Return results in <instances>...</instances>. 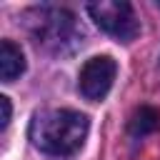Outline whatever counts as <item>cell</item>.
Here are the masks:
<instances>
[{
    "label": "cell",
    "mask_w": 160,
    "mask_h": 160,
    "mask_svg": "<svg viewBox=\"0 0 160 160\" xmlns=\"http://www.w3.org/2000/svg\"><path fill=\"white\" fill-rule=\"evenodd\" d=\"M158 125H160V112H158L155 108L142 105L140 110H135V115H132V120H130V132H132L135 138H142V135L152 132Z\"/></svg>",
    "instance_id": "obj_6"
},
{
    "label": "cell",
    "mask_w": 160,
    "mask_h": 160,
    "mask_svg": "<svg viewBox=\"0 0 160 160\" xmlns=\"http://www.w3.org/2000/svg\"><path fill=\"white\" fill-rule=\"evenodd\" d=\"M0 108H2V118H0V128L5 130L8 128V122H10V112H12V108H10V100L2 95L0 98Z\"/></svg>",
    "instance_id": "obj_7"
},
{
    "label": "cell",
    "mask_w": 160,
    "mask_h": 160,
    "mask_svg": "<svg viewBox=\"0 0 160 160\" xmlns=\"http://www.w3.org/2000/svg\"><path fill=\"white\" fill-rule=\"evenodd\" d=\"M88 12L102 32H108L122 42L135 40V35L140 32V20H138L132 5L125 0H98V2L88 5Z\"/></svg>",
    "instance_id": "obj_3"
},
{
    "label": "cell",
    "mask_w": 160,
    "mask_h": 160,
    "mask_svg": "<svg viewBox=\"0 0 160 160\" xmlns=\"http://www.w3.org/2000/svg\"><path fill=\"white\" fill-rule=\"evenodd\" d=\"M25 72V55L12 40L0 42V78L2 82H12Z\"/></svg>",
    "instance_id": "obj_5"
},
{
    "label": "cell",
    "mask_w": 160,
    "mask_h": 160,
    "mask_svg": "<svg viewBox=\"0 0 160 160\" xmlns=\"http://www.w3.org/2000/svg\"><path fill=\"white\" fill-rule=\"evenodd\" d=\"M158 8H160V0H158Z\"/></svg>",
    "instance_id": "obj_8"
},
{
    "label": "cell",
    "mask_w": 160,
    "mask_h": 160,
    "mask_svg": "<svg viewBox=\"0 0 160 160\" xmlns=\"http://www.w3.org/2000/svg\"><path fill=\"white\" fill-rule=\"evenodd\" d=\"M90 120L70 108H48L35 112L30 122V140L32 145L55 158H70L75 155L88 138Z\"/></svg>",
    "instance_id": "obj_1"
},
{
    "label": "cell",
    "mask_w": 160,
    "mask_h": 160,
    "mask_svg": "<svg viewBox=\"0 0 160 160\" xmlns=\"http://www.w3.org/2000/svg\"><path fill=\"white\" fill-rule=\"evenodd\" d=\"M115 75H118L115 60L108 58V55H98V58H90V60L82 65L80 78H78V88H80L82 98L98 102V100H102V98L110 92Z\"/></svg>",
    "instance_id": "obj_4"
},
{
    "label": "cell",
    "mask_w": 160,
    "mask_h": 160,
    "mask_svg": "<svg viewBox=\"0 0 160 160\" xmlns=\"http://www.w3.org/2000/svg\"><path fill=\"white\" fill-rule=\"evenodd\" d=\"M25 20H28V30L32 40L55 55L72 52L82 42V28L78 25L75 15L65 8L42 5V8L30 10Z\"/></svg>",
    "instance_id": "obj_2"
}]
</instances>
